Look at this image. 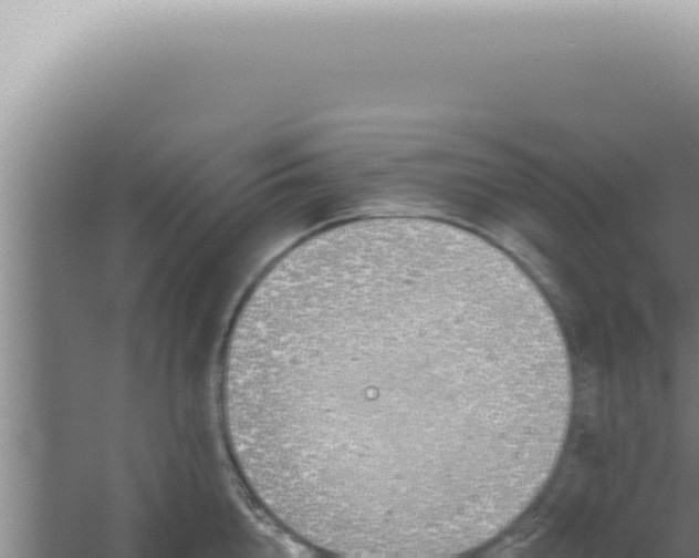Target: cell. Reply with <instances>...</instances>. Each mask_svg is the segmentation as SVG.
<instances>
[{
    "mask_svg": "<svg viewBox=\"0 0 699 558\" xmlns=\"http://www.w3.org/2000/svg\"><path fill=\"white\" fill-rule=\"evenodd\" d=\"M533 390L526 327L483 240L368 217L263 273L222 400L239 472L288 533L345 557H439L511 480Z\"/></svg>",
    "mask_w": 699,
    "mask_h": 558,
    "instance_id": "obj_1",
    "label": "cell"
}]
</instances>
